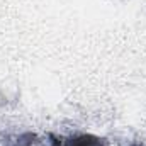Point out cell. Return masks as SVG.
I'll return each instance as SVG.
<instances>
[{
	"label": "cell",
	"instance_id": "cell-1",
	"mask_svg": "<svg viewBox=\"0 0 146 146\" xmlns=\"http://www.w3.org/2000/svg\"><path fill=\"white\" fill-rule=\"evenodd\" d=\"M53 146H109V143L95 134H78L66 139H56Z\"/></svg>",
	"mask_w": 146,
	"mask_h": 146
},
{
	"label": "cell",
	"instance_id": "cell-2",
	"mask_svg": "<svg viewBox=\"0 0 146 146\" xmlns=\"http://www.w3.org/2000/svg\"><path fill=\"white\" fill-rule=\"evenodd\" d=\"M12 146H46V145H42L41 141H37V138L34 134H24V136L17 138V141ZM49 146H53V141H51Z\"/></svg>",
	"mask_w": 146,
	"mask_h": 146
}]
</instances>
